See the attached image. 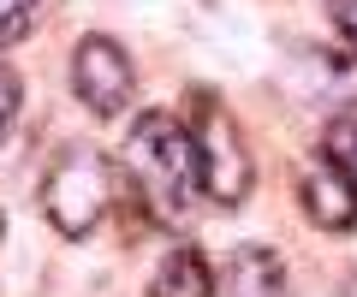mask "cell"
<instances>
[{
  "label": "cell",
  "mask_w": 357,
  "mask_h": 297,
  "mask_svg": "<svg viewBox=\"0 0 357 297\" xmlns=\"http://www.w3.org/2000/svg\"><path fill=\"white\" fill-rule=\"evenodd\" d=\"M328 13H333V24L357 42V0H328Z\"/></svg>",
  "instance_id": "8fae6325"
},
{
  "label": "cell",
  "mask_w": 357,
  "mask_h": 297,
  "mask_svg": "<svg viewBox=\"0 0 357 297\" xmlns=\"http://www.w3.org/2000/svg\"><path fill=\"white\" fill-rule=\"evenodd\" d=\"M107 202H114V172L96 149H66L42 179V214L54 220L60 238H84L102 226Z\"/></svg>",
  "instance_id": "7a4b0ae2"
},
{
  "label": "cell",
  "mask_w": 357,
  "mask_h": 297,
  "mask_svg": "<svg viewBox=\"0 0 357 297\" xmlns=\"http://www.w3.org/2000/svg\"><path fill=\"white\" fill-rule=\"evenodd\" d=\"M227 297H286V268L268 244H244L227 268Z\"/></svg>",
  "instance_id": "52a82bcc"
},
{
  "label": "cell",
  "mask_w": 357,
  "mask_h": 297,
  "mask_svg": "<svg viewBox=\"0 0 357 297\" xmlns=\"http://www.w3.org/2000/svg\"><path fill=\"white\" fill-rule=\"evenodd\" d=\"M13 113H18V83H13V72H0V143L13 131Z\"/></svg>",
  "instance_id": "30bf717a"
},
{
  "label": "cell",
  "mask_w": 357,
  "mask_h": 297,
  "mask_svg": "<svg viewBox=\"0 0 357 297\" xmlns=\"http://www.w3.org/2000/svg\"><path fill=\"white\" fill-rule=\"evenodd\" d=\"M345 297H357V273H351V280H345Z\"/></svg>",
  "instance_id": "7c38bea8"
},
{
  "label": "cell",
  "mask_w": 357,
  "mask_h": 297,
  "mask_svg": "<svg viewBox=\"0 0 357 297\" xmlns=\"http://www.w3.org/2000/svg\"><path fill=\"white\" fill-rule=\"evenodd\" d=\"M328 155L357 179V107H345V113L328 125Z\"/></svg>",
  "instance_id": "ba28073f"
},
{
  "label": "cell",
  "mask_w": 357,
  "mask_h": 297,
  "mask_svg": "<svg viewBox=\"0 0 357 297\" xmlns=\"http://www.w3.org/2000/svg\"><path fill=\"white\" fill-rule=\"evenodd\" d=\"M149 297H215V268L203 262L197 244H178L161 256V268L149 280Z\"/></svg>",
  "instance_id": "8992f818"
},
{
  "label": "cell",
  "mask_w": 357,
  "mask_h": 297,
  "mask_svg": "<svg viewBox=\"0 0 357 297\" xmlns=\"http://www.w3.org/2000/svg\"><path fill=\"white\" fill-rule=\"evenodd\" d=\"M131 83H137V72H131V54L119 48L114 36H84V42L72 48V95H77V102H84L96 119L126 113Z\"/></svg>",
  "instance_id": "277c9868"
},
{
  "label": "cell",
  "mask_w": 357,
  "mask_h": 297,
  "mask_svg": "<svg viewBox=\"0 0 357 297\" xmlns=\"http://www.w3.org/2000/svg\"><path fill=\"white\" fill-rule=\"evenodd\" d=\"M298 196H304V214L316 220L321 232H351L357 226V179L333 155H310L304 161Z\"/></svg>",
  "instance_id": "5b68a950"
},
{
  "label": "cell",
  "mask_w": 357,
  "mask_h": 297,
  "mask_svg": "<svg viewBox=\"0 0 357 297\" xmlns=\"http://www.w3.org/2000/svg\"><path fill=\"white\" fill-rule=\"evenodd\" d=\"M119 167H126V184L137 191V202L149 208V220L178 226L197 208L203 167H197V137L178 113H161V107L143 113L119 149Z\"/></svg>",
  "instance_id": "6da1fadb"
},
{
  "label": "cell",
  "mask_w": 357,
  "mask_h": 297,
  "mask_svg": "<svg viewBox=\"0 0 357 297\" xmlns=\"http://www.w3.org/2000/svg\"><path fill=\"white\" fill-rule=\"evenodd\" d=\"M191 137H197V167H203V191L215 196L220 208H238L244 196H250V179H256V167H250V149H244V131L232 125L220 107H197V119H191Z\"/></svg>",
  "instance_id": "3957f363"
},
{
  "label": "cell",
  "mask_w": 357,
  "mask_h": 297,
  "mask_svg": "<svg viewBox=\"0 0 357 297\" xmlns=\"http://www.w3.org/2000/svg\"><path fill=\"white\" fill-rule=\"evenodd\" d=\"M36 6H42V0H0V48L18 42L30 24H36Z\"/></svg>",
  "instance_id": "9c48e42d"
}]
</instances>
